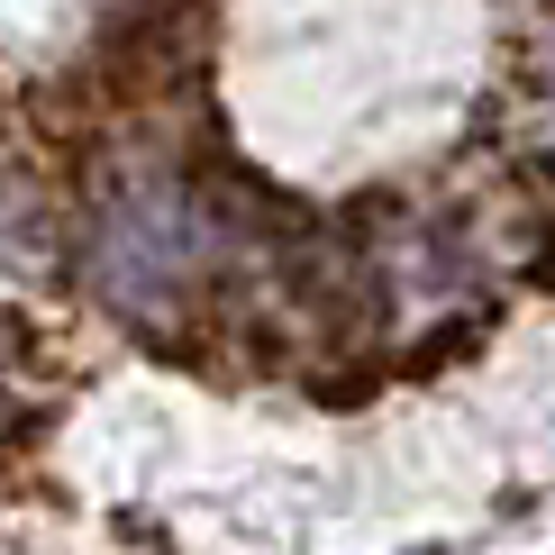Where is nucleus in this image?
I'll list each match as a JSON object with an SVG mask.
<instances>
[{
  "mask_svg": "<svg viewBox=\"0 0 555 555\" xmlns=\"http://www.w3.org/2000/svg\"><path fill=\"white\" fill-rule=\"evenodd\" d=\"M219 219L201 210V192L173 165H109L101 201H91V283L109 310L146 319L155 300H173L210 264Z\"/></svg>",
  "mask_w": 555,
  "mask_h": 555,
  "instance_id": "f257e3e1",
  "label": "nucleus"
},
{
  "mask_svg": "<svg viewBox=\"0 0 555 555\" xmlns=\"http://www.w3.org/2000/svg\"><path fill=\"white\" fill-rule=\"evenodd\" d=\"M55 264V201H46L37 165L18 146H0V273L28 283V273Z\"/></svg>",
  "mask_w": 555,
  "mask_h": 555,
  "instance_id": "f03ea898",
  "label": "nucleus"
},
{
  "mask_svg": "<svg viewBox=\"0 0 555 555\" xmlns=\"http://www.w3.org/2000/svg\"><path fill=\"white\" fill-rule=\"evenodd\" d=\"M410 555H447V546H410Z\"/></svg>",
  "mask_w": 555,
  "mask_h": 555,
  "instance_id": "7ed1b4c3",
  "label": "nucleus"
}]
</instances>
